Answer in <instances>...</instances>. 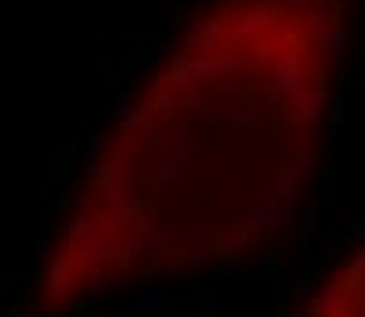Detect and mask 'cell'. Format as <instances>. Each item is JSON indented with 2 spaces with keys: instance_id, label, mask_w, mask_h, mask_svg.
<instances>
[{
  "instance_id": "3957f363",
  "label": "cell",
  "mask_w": 365,
  "mask_h": 317,
  "mask_svg": "<svg viewBox=\"0 0 365 317\" xmlns=\"http://www.w3.org/2000/svg\"><path fill=\"white\" fill-rule=\"evenodd\" d=\"M100 93L103 96H115L118 93V71L111 63H100Z\"/></svg>"
},
{
  "instance_id": "277c9868",
  "label": "cell",
  "mask_w": 365,
  "mask_h": 317,
  "mask_svg": "<svg viewBox=\"0 0 365 317\" xmlns=\"http://www.w3.org/2000/svg\"><path fill=\"white\" fill-rule=\"evenodd\" d=\"M52 203H56V185H52V174H45L41 177V207L52 210Z\"/></svg>"
},
{
  "instance_id": "6da1fadb",
  "label": "cell",
  "mask_w": 365,
  "mask_h": 317,
  "mask_svg": "<svg viewBox=\"0 0 365 317\" xmlns=\"http://www.w3.org/2000/svg\"><path fill=\"white\" fill-rule=\"evenodd\" d=\"M361 251H354V259L299 295L292 317H361Z\"/></svg>"
},
{
  "instance_id": "7a4b0ae2",
  "label": "cell",
  "mask_w": 365,
  "mask_h": 317,
  "mask_svg": "<svg viewBox=\"0 0 365 317\" xmlns=\"http://www.w3.org/2000/svg\"><path fill=\"white\" fill-rule=\"evenodd\" d=\"M130 45H133L137 52H155V48H163V37L152 33V30H148V33L133 30V33H130Z\"/></svg>"
}]
</instances>
